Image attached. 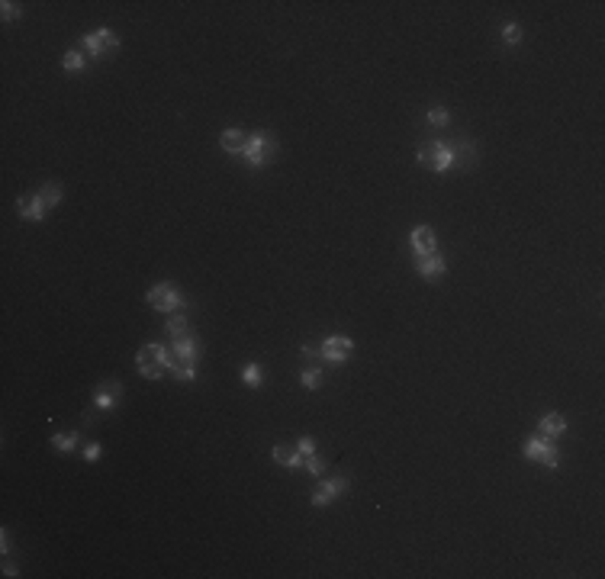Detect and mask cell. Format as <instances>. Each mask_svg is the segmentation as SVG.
<instances>
[{"instance_id": "cell-1", "label": "cell", "mask_w": 605, "mask_h": 579, "mask_svg": "<svg viewBox=\"0 0 605 579\" xmlns=\"http://www.w3.org/2000/svg\"><path fill=\"white\" fill-rule=\"evenodd\" d=\"M200 338L190 335L187 332L184 338H177V341H171V354H174V367H171V373H174V380H181V383H190V380L197 377V357H200Z\"/></svg>"}, {"instance_id": "cell-2", "label": "cell", "mask_w": 605, "mask_h": 579, "mask_svg": "<svg viewBox=\"0 0 605 579\" xmlns=\"http://www.w3.org/2000/svg\"><path fill=\"white\" fill-rule=\"evenodd\" d=\"M135 367H139L142 377L161 380L164 373H171V367H174V354H171V348H164V344H145L142 351L135 354Z\"/></svg>"}, {"instance_id": "cell-3", "label": "cell", "mask_w": 605, "mask_h": 579, "mask_svg": "<svg viewBox=\"0 0 605 579\" xmlns=\"http://www.w3.org/2000/svg\"><path fill=\"white\" fill-rule=\"evenodd\" d=\"M274 155H277V135L268 132V129L252 132V139H248V148H245V161H248V168H264Z\"/></svg>"}, {"instance_id": "cell-4", "label": "cell", "mask_w": 605, "mask_h": 579, "mask_svg": "<svg viewBox=\"0 0 605 579\" xmlns=\"http://www.w3.org/2000/svg\"><path fill=\"white\" fill-rule=\"evenodd\" d=\"M525 457L528 461H538V463H544L547 470H557L560 467V451H557V445L551 441V438H544V435H531V438H525Z\"/></svg>"}, {"instance_id": "cell-5", "label": "cell", "mask_w": 605, "mask_h": 579, "mask_svg": "<svg viewBox=\"0 0 605 579\" xmlns=\"http://www.w3.org/2000/svg\"><path fill=\"white\" fill-rule=\"evenodd\" d=\"M148 306L151 309H158V312H181L187 309V300L181 296V290H177V284H158V286H151L148 290Z\"/></svg>"}, {"instance_id": "cell-6", "label": "cell", "mask_w": 605, "mask_h": 579, "mask_svg": "<svg viewBox=\"0 0 605 579\" xmlns=\"http://www.w3.org/2000/svg\"><path fill=\"white\" fill-rule=\"evenodd\" d=\"M116 49H119V39L107 26L93 29V33H84V39H81V52H84L87 59H103V55H109V52H116Z\"/></svg>"}, {"instance_id": "cell-7", "label": "cell", "mask_w": 605, "mask_h": 579, "mask_svg": "<svg viewBox=\"0 0 605 579\" xmlns=\"http://www.w3.org/2000/svg\"><path fill=\"white\" fill-rule=\"evenodd\" d=\"M419 164L422 168H431L438 174L454 168V148L447 142H435V145H422L419 148Z\"/></svg>"}, {"instance_id": "cell-8", "label": "cell", "mask_w": 605, "mask_h": 579, "mask_svg": "<svg viewBox=\"0 0 605 579\" xmlns=\"http://www.w3.org/2000/svg\"><path fill=\"white\" fill-rule=\"evenodd\" d=\"M123 380H103V383L93 386V406L100 412H109V409H116L119 403H123Z\"/></svg>"}, {"instance_id": "cell-9", "label": "cell", "mask_w": 605, "mask_h": 579, "mask_svg": "<svg viewBox=\"0 0 605 579\" xmlns=\"http://www.w3.org/2000/svg\"><path fill=\"white\" fill-rule=\"evenodd\" d=\"M351 351H354V341L348 335H328L319 348L326 364H345L348 357H351Z\"/></svg>"}, {"instance_id": "cell-10", "label": "cell", "mask_w": 605, "mask_h": 579, "mask_svg": "<svg viewBox=\"0 0 605 579\" xmlns=\"http://www.w3.org/2000/svg\"><path fill=\"white\" fill-rule=\"evenodd\" d=\"M348 489H351V479H348V477H332V479H326V483H319V489L312 493V505H316V509H322V505L335 502L338 495H345Z\"/></svg>"}, {"instance_id": "cell-11", "label": "cell", "mask_w": 605, "mask_h": 579, "mask_svg": "<svg viewBox=\"0 0 605 579\" xmlns=\"http://www.w3.org/2000/svg\"><path fill=\"white\" fill-rule=\"evenodd\" d=\"M17 213H20V219H29V222H43L45 213H49V206L39 200V193H26V196H20V200H17Z\"/></svg>"}, {"instance_id": "cell-12", "label": "cell", "mask_w": 605, "mask_h": 579, "mask_svg": "<svg viewBox=\"0 0 605 579\" xmlns=\"http://www.w3.org/2000/svg\"><path fill=\"white\" fill-rule=\"evenodd\" d=\"M415 268H419V274L425 280H438L447 270V264H445V258H441L438 252H431V254H422V258L415 261Z\"/></svg>"}, {"instance_id": "cell-13", "label": "cell", "mask_w": 605, "mask_h": 579, "mask_svg": "<svg viewBox=\"0 0 605 579\" xmlns=\"http://www.w3.org/2000/svg\"><path fill=\"white\" fill-rule=\"evenodd\" d=\"M248 139H252V135L245 132V129H226V132L219 135V145H222V151H229V155H245Z\"/></svg>"}, {"instance_id": "cell-14", "label": "cell", "mask_w": 605, "mask_h": 579, "mask_svg": "<svg viewBox=\"0 0 605 579\" xmlns=\"http://www.w3.org/2000/svg\"><path fill=\"white\" fill-rule=\"evenodd\" d=\"M563 431H567V419H563L560 412H547V415H541L538 435H544V438H551V441H557Z\"/></svg>"}, {"instance_id": "cell-15", "label": "cell", "mask_w": 605, "mask_h": 579, "mask_svg": "<svg viewBox=\"0 0 605 579\" xmlns=\"http://www.w3.org/2000/svg\"><path fill=\"white\" fill-rule=\"evenodd\" d=\"M409 242H412V252L419 254V258H422V254H431V252H435V245H438L435 242V229H431V226H419L415 232H412Z\"/></svg>"}, {"instance_id": "cell-16", "label": "cell", "mask_w": 605, "mask_h": 579, "mask_svg": "<svg viewBox=\"0 0 605 579\" xmlns=\"http://www.w3.org/2000/svg\"><path fill=\"white\" fill-rule=\"evenodd\" d=\"M270 457L280 463V467H286V470H296V467H302V454L296 451V445H274V451H270Z\"/></svg>"}, {"instance_id": "cell-17", "label": "cell", "mask_w": 605, "mask_h": 579, "mask_svg": "<svg viewBox=\"0 0 605 579\" xmlns=\"http://www.w3.org/2000/svg\"><path fill=\"white\" fill-rule=\"evenodd\" d=\"M454 164H461L464 171H470L477 164V145L470 139H461V145L454 148Z\"/></svg>"}, {"instance_id": "cell-18", "label": "cell", "mask_w": 605, "mask_h": 579, "mask_svg": "<svg viewBox=\"0 0 605 579\" xmlns=\"http://www.w3.org/2000/svg\"><path fill=\"white\" fill-rule=\"evenodd\" d=\"M322 373H326V367L322 364H306L300 373V383L306 386V389H319L322 386Z\"/></svg>"}, {"instance_id": "cell-19", "label": "cell", "mask_w": 605, "mask_h": 579, "mask_svg": "<svg viewBox=\"0 0 605 579\" xmlns=\"http://www.w3.org/2000/svg\"><path fill=\"white\" fill-rule=\"evenodd\" d=\"M39 200H43L49 210H55V206L61 203V184L59 180H45V184L39 187Z\"/></svg>"}, {"instance_id": "cell-20", "label": "cell", "mask_w": 605, "mask_h": 579, "mask_svg": "<svg viewBox=\"0 0 605 579\" xmlns=\"http://www.w3.org/2000/svg\"><path fill=\"white\" fill-rule=\"evenodd\" d=\"M77 441H81L77 431H59V435H52V447L59 454H71L77 447Z\"/></svg>"}, {"instance_id": "cell-21", "label": "cell", "mask_w": 605, "mask_h": 579, "mask_svg": "<svg viewBox=\"0 0 605 579\" xmlns=\"http://www.w3.org/2000/svg\"><path fill=\"white\" fill-rule=\"evenodd\" d=\"M164 332H168L171 341H177V338L187 335V316H184V309H181V312H171V319H168V325H164Z\"/></svg>"}, {"instance_id": "cell-22", "label": "cell", "mask_w": 605, "mask_h": 579, "mask_svg": "<svg viewBox=\"0 0 605 579\" xmlns=\"http://www.w3.org/2000/svg\"><path fill=\"white\" fill-rule=\"evenodd\" d=\"M84 61H87V55L81 49H68L65 55H61V68H65V71H81Z\"/></svg>"}, {"instance_id": "cell-23", "label": "cell", "mask_w": 605, "mask_h": 579, "mask_svg": "<svg viewBox=\"0 0 605 579\" xmlns=\"http://www.w3.org/2000/svg\"><path fill=\"white\" fill-rule=\"evenodd\" d=\"M242 380L252 386V389H258V386H261V364H245V367H242Z\"/></svg>"}, {"instance_id": "cell-24", "label": "cell", "mask_w": 605, "mask_h": 579, "mask_svg": "<svg viewBox=\"0 0 605 579\" xmlns=\"http://www.w3.org/2000/svg\"><path fill=\"white\" fill-rule=\"evenodd\" d=\"M447 123H451V116H447V109H445V107H431V109H429V126L445 129Z\"/></svg>"}, {"instance_id": "cell-25", "label": "cell", "mask_w": 605, "mask_h": 579, "mask_svg": "<svg viewBox=\"0 0 605 579\" xmlns=\"http://www.w3.org/2000/svg\"><path fill=\"white\" fill-rule=\"evenodd\" d=\"M302 467H306L312 477H322V473H326V461H322L319 454H309V457H302Z\"/></svg>"}, {"instance_id": "cell-26", "label": "cell", "mask_w": 605, "mask_h": 579, "mask_svg": "<svg viewBox=\"0 0 605 579\" xmlns=\"http://www.w3.org/2000/svg\"><path fill=\"white\" fill-rule=\"evenodd\" d=\"M503 43L505 45H519L521 43V26L519 23H505L503 26Z\"/></svg>"}, {"instance_id": "cell-27", "label": "cell", "mask_w": 605, "mask_h": 579, "mask_svg": "<svg viewBox=\"0 0 605 579\" xmlns=\"http://www.w3.org/2000/svg\"><path fill=\"white\" fill-rule=\"evenodd\" d=\"M0 7H3L0 13H3V20H7V23H13V20L23 17V7H20V3H13V0H3Z\"/></svg>"}, {"instance_id": "cell-28", "label": "cell", "mask_w": 605, "mask_h": 579, "mask_svg": "<svg viewBox=\"0 0 605 579\" xmlns=\"http://www.w3.org/2000/svg\"><path fill=\"white\" fill-rule=\"evenodd\" d=\"M296 451H300L302 457H309V454H316V441H312L309 435H302L300 441H296Z\"/></svg>"}, {"instance_id": "cell-29", "label": "cell", "mask_w": 605, "mask_h": 579, "mask_svg": "<svg viewBox=\"0 0 605 579\" xmlns=\"http://www.w3.org/2000/svg\"><path fill=\"white\" fill-rule=\"evenodd\" d=\"M100 454H103V447L97 445V441H91V445L84 447V461L87 463H93V461H100Z\"/></svg>"}, {"instance_id": "cell-30", "label": "cell", "mask_w": 605, "mask_h": 579, "mask_svg": "<svg viewBox=\"0 0 605 579\" xmlns=\"http://www.w3.org/2000/svg\"><path fill=\"white\" fill-rule=\"evenodd\" d=\"M3 576H17V563L10 560V557L3 560Z\"/></svg>"}, {"instance_id": "cell-31", "label": "cell", "mask_w": 605, "mask_h": 579, "mask_svg": "<svg viewBox=\"0 0 605 579\" xmlns=\"http://www.w3.org/2000/svg\"><path fill=\"white\" fill-rule=\"evenodd\" d=\"M0 544H3V554H7V550H10V531L7 528L0 531Z\"/></svg>"}]
</instances>
